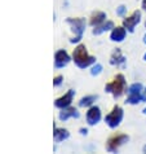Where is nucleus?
Returning a JSON list of instances; mask_svg holds the SVG:
<instances>
[{
	"instance_id": "1",
	"label": "nucleus",
	"mask_w": 146,
	"mask_h": 154,
	"mask_svg": "<svg viewBox=\"0 0 146 154\" xmlns=\"http://www.w3.org/2000/svg\"><path fill=\"white\" fill-rule=\"evenodd\" d=\"M72 58H74V62L78 65V67H80V69H85V67H88L89 65H92V63L96 62V58L88 54L87 47L84 44H79L74 49V52H72Z\"/></svg>"
},
{
	"instance_id": "2",
	"label": "nucleus",
	"mask_w": 146,
	"mask_h": 154,
	"mask_svg": "<svg viewBox=\"0 0 146 154\" xmlns=\"http://www.w3.org/2000/svg\"><path fill=\"white\" fill-rule=\"evenodd\" d=\"M106 92L109 93H113V96L117 98V97H120L126 92V78H124L123 74H117L115 78L111 80L110 83L106 84Z\"/></svg>"
},
{
	"instance_id": "3",
	"label": "nucleus",
	"mask_w": 146,
	"mask_h": 154,
	"mask_svg": "<svg viewBox=\"0 0 146 154\" xmlns=\"http://www.w3.org/2000/svg\"><path fill=\"white\" fill-rule=\"evenodd\" d=\"M66 22L70 25L71 30L75 32V36L71 38L70 42L71 43H79L80 39H81V35H83V31L85 29V25H87V22H85L84 18H81V17H78V18H67Z\"/></svg>"
},
{
	"instance_id": "4",
	"label": "nucleus",
	"mask_w": 146,
	"mask_h": 154,
	"mask_svg": "<svg viewBox=\"0 0 146 154\" xmlns=\"http://www.w3.org/2000/svg\"><path fill=\"white\" fill-rule=\"evenodd\" d=\"M122 119H123V109L120 108V106L115 105L113 108V110H111V112L105 117V122L107 123V126L109 127L115 128L117 126L120 125Z\"/></svg>"
},
{
	"instance_id": "5",
	"label": "nucleus",
	"mask_w": 146,
	"mask_h": 154,
	"mask_svg": "<svg viewBox=\"0 0 146 154\" xmlns=\"http://www.w3.org/2000/svg\"><path fill=\"white\" fill-rule=\"evenodd\" d=\"M127 141H128V136L127 135H124V134H115V135L111 136L109 140H107L106 149L109 152H117L124 143H127Z\"/></svg>"
},
{
	"instance_id": "6",
	"label": "nucleus",
	"mask_w": 146,
	"mask_h": 154,
	"mask_svg": "<svg viewBox=\"0 0 146 154\" xmlns=\"http://www.w3.org/2000/svg\"><path fill=\"white\" fill-rule=\"evenodd\" d=\"M140 20H141V12L140 11H135L129 17H126V18L123 20V26L126 27L129 32H133L135 26L140 22Z\"/></svg>"
},
{
	"instance_id": "7",
	"label": "nucleus",
	"mask_w": 146,
	"mask_h": 154,
	"mask_svg": "<svg viewBox=\"0 0 146 154\" xmlns=\"http://www.w3.org/2000/svg\"><path fill=\"white\" fill-rule=\"evenodd\" d=\"M74 95H75L74 89H68L65 95L61 96V97H58L57 100L54 101V105L57 106L58 109H65V108H67V106L71 105V101H72V98H74Z\"/></svg>"
},
{
	"instance_id": "8",
	"label": "nucleus",
	"mask_w": 146,
	"mask_h": 154,
	"mask_svg": "<svg viewBox=\"0 0 146 154\" xmlns=\"http://www.w3.org/2000/svg\"><path fill=\"white\" fill-rule=\"evenodd\" d=\"M70 62V56L65 49H59L54 54V65L56 67H63Z\"/></svg>"
},
{
	"instance_id": "9",
	"label": "nucleus",
	"mask_w": 146,
	"mask_h": 154,
	"mask_svg": "<svg viewBox=\"0 0 146 154\" xmlns=\"http://www.w3.org/2000/svg\"><path fill=\"white\" fill-rule=\"evenodd\" d=\"M85 118H87V122L89 125H96L97 122H100V119H101L100 108H98V106H91V108L88 109Z\"/></svg>"
},
{
	"instance_id": "10",
	"label": "nucleus",
	"mask_w": 146,
	"mask_h": 154,
	"mask_svg": "<svg viewBox=\"0 0 146 154\" xmlns=\"http://www.w3.org/2000/svg\"><path fill=\"white\" fill-rule=\"evenodd\" d=\"M79 117H80L79 112L75 108H71V106H67V108L62 109L58 115V118L61 119V121H67L68 118H79Z\"/></svg>"
},
{
	"instance_id": "11",
	"label": "nucleus",
	"mask_w": 146,
	"mask_h": 154,
	"mask_svg": "<svg viewBox=\"0 0 146 154\" xmlns=\"http://www.w3.org/2000/svg\"><path fill=\"white\" fill-rule=\"evenodd\" d=\"M127 35V30L124 26H118V27H114L113 31L110 34V39L114 40V42H122L124 38Z\"/></svg>"
},
{
	"instance_id": "12",
	"label": "nucleus",
	"mask_w": 146,
	"mask_h": 154,
	"mask_svg": "<svg viewBox=\"0 0 146 154\" xmlns=\"http://www.w3.org/2000/svg\"><path fill=\"white\" fill-rule=\"evenodd\" d=\"M105 20H106V13L97 11V12H93L92 13L91 20H89V23H91L93 27H96V26H98V25L104 23Z\"/></svg>"
},
{
	"instance_id": "13",
	"label": "nucleus",
	"mask_w": 146,
	"mask_h": 154,
	"mask_svg": "<svg viewBox=\"0 0 146 154\" xmlns=\"http://www.w3.org/2000/svg\"><path fill=\"white\" fill-rule=\"evenodd\" d=\"M124 62H126V57L122 56V52H120V49L114 51V53L111 54V57H110V63H111V65L120 66V65H123Z\"/></svg>"
},
{
	"instance_id": "14",
	"label": "nucleus",
	"mask_w": 146,
	"mask_h": 154,
	"mask_svg": "<svg viewBox=\"0 0 146 154\" xmlns=\"http://www.w3.org/2000/svg\"><path fill=\"white\" fill-rule=\"evenodd\" d=\"M53 136H54V141H57V143H61V141L68 139V131L65 130V128H57L54 127V132H53Z\"/></svg>"
},
{
	"instance_id": "15",
	"label": "nucleus",
	"mask_w": 146,
	"mask_h": 154,
	"mask_svg": "<svg viewBox=\"0 0 146 154\" xmlns=\"http://www.w3.org/2000/svg\"><path fill=\"white\" fill-rule=\"evenodd\" d=\"M114 27L115 26H114L113 21H106V22H104V23H101V25H98V26L94 27L93 29V34H94V35H100V34L107 31V30L114 29Z\"/></svg>"
},
{
	"instance_id": "16",
	"label": "nucleus",
	"mask_w": 146,
	"mask_h": 154,
	"mask_svg": "<svg viewBox=\"0 0 146 154\" xmlns=\"http://www.w3.org/2000/svg\"><path fill=\"white\" fill-rule=\"evenodd\" d=\"M97 100V96H85L79 101V106L85 108V106H91L94 101Z\"/></svg>"
},
{
	"instance_id": "17",
	"label": "nucleus",
	"mask_w": 146,
	"mask_h": 154,
	"mask_svg": "<svg viewBox=\"0 0 146 154\" xmlns=\"http://www.w3.org/2000/svg\"><path fill=\"white\" fill-rule=\"evenodd\" d=\"M128 95H140L142 93V84L141 83H133L129 88H128Z\"/></svg>"
},
{
	"instance_id": "18",
	"label": "nucleus",
	"mask_w": 146,
	"mask_h": 154,
	"mask_svg": "<svg viewBox=\"0 0 146 154\" xmlns=\"http://www.w3.org/2000/svg\"><path fill=\"white\" fill-rule=\"evenodd\" d=\"M62 80H63V76L62 75H56L53 78V85L54 87H58V85L62 84Z\"/></svg>"
},
{
	"instance_id": "19",
	"label": "nucleus",
	"mask_w": 146,
	"mask_h": 154,
	"mask_svg": "<svg viewBox=\"0 0 146 154\" xmlns=\"http://www.w3.org/2000/svg\"><path fill=\"white\" fill-rule=\"evenodd\" d=\"M101 70H102V66L100 65V63H97L96 66H93V67H92L91 74H92V75H98V74L101 72Z\"/></svg>"
},
{
	"instance_id": "20",
	"label": "nucleus",
	"mask_w": 146,
	"mask_h": 154,
	"mask_svg": "<svg viewBox=\"0 0 146 154\" xmlns=\"http://www.w3.org/2000/svg\"><path fill=\"white\" fill-rule=\"evenodd\" d=\"M126 9H127V8L124 7V5H120V7L118 8V9H117V14L123 16V14H124V12H126Z\"/></svg>"
},
{
	"instance_id": "21",
	"label": "nucleus",
	"mask_w": 146,
	"mask_h": 154,
	"mask_svg": "<svg viewBox=\"0 0 146 154\" xmlns=\"http://www.w3.org/2000/svg\"><path fill=\"white\" fill-rule=\"evenodd\" d=\"M87 132H88V130H87V128H80V134H83V135H87Z\"/></svg>"
},
{
	"instance_id": "22",
	"label": "nucleus",
	"mask_w": 146,
	"mask_h": 154,
	"mask_svg": "<svg viewBox=\"0 0 146 154\" xmlns=\"http://www.w3.org/2000/svg\"><path fill=\"white\" fill-rule=\"evenodd\" d=\"M142 101H146V88L142 91Z\"/></svg>"
},
{
	"instance_id": "23",
	"label": "nucleus",
	"mask_w": 146,
	"mask_h": 154,
	"mask_svg": "<svg viewBox=\"0 0 146 154\" xmlns=\"http://www.w3.org/2000/svg\"><path fill=\"white\" fill-rule=\"evenodd\" d=\"M142 8L146 11V0H142Z\"/></svg>"
},
{
	"instance_id": "24",
	"label": "nucleus",
	"mask_w": 146,
	"mask_h": 154,
	"mask_svg": "<svg viewBox=\"0 0 146 154\" xmlns=\"http://www.w3.org/2000/svg\"><path fill=\"white\" fill-rule=\"evenodd\" d=\"M144 113H145V114H146V108H145V109H144Z\"/></svg>"
},
{
	"instance_id": "25",
	"label": "nucleus",
	"mask_w": 146,
	"mask_h": 154,
	"mask_svg": "<svg viewBox=\"0 0 146 154\" xmlns=\"http://www.w3.org/2000/svg\"><path fill=\"white\" fill-rule=\"evenodd\" d=\"M144 42H145V43H146V36H145V38H144Z\"/></svg>"
},
{
	"instance_id": "26",
	"label": "nucleus",
	"mask_w": 146,
	"mask_h": 154,
	"mask_svg": "<svg viewBox=\"0 0 146 154\" xmlns=\"http://www.w3.org/2000/svg\"><path fill=\"white\" fill-rule=\"evenodd\" d=\"M144 152H146V146H145V148H144Z\"/></svg>"
},
{
	"instance_id": "27",
	"label": "nucleus",
	"mask_w": 146,
	"mask_h": 154,
	"mask_svg": "<svg viewBox=\"0 0 146 154\" xmlns=\"http://www.w3.org/2000/svg\"><path fill=\"white\" fill-rule=\"evenodd\" d=\"M144 58H145V61H146V54H145V57H144Z\"/></svg>"
},
{
	"instance_id": "28",
	"label": "nucleus",
	"mask_w": 146,
	"mask_h": 154,
	"mask_svg": "<svg viewBox=\"0 0 146 154\" xmlns=\"http://www.w3.org/2000/svg\"><path fill=\"white\" fill-rule=\"evenodd\" d=\"M145 26H146V23H145Z\"/></svg>"
}]
</instances>
